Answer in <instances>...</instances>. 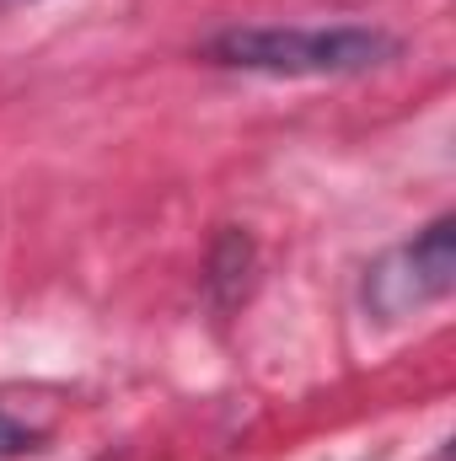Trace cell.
I'll list each match as a JSON object with an SVG mask.
<instances>
[{
	"label": "cell",
	"mask_w": 456,
	"mask_h": 461,
	"mask_svg": "<svg viewBox=\"0 0 456 461\" xmlns=\"http://www.w3.org/2000/svg\"><path fill=\"white\" fill-rule=\"evenodd\" d=\"M397 38L381 27H226L210 38V59L252 76H365L387 59H397Z\"/></svg>",
	"instance_id": "6da1fadb"
},
{
	"label": "cell",
	"mask_w": 456,
	"mask_h": 461,
	"mask_svg": "<svg viewBox=\"0 0 456 461\" xmlns=\"http://www.w3.org/2000/svg\"><path fill=\"white\" fill-rule=\"evenodd\" d=\"M451 215H441L435 226H424L414 241L392 247L370 274H365V306L387 322L424 312L430 301H441L451 290L456 274V247H451Z\"/></svg>",
	"instance_id": "7a4b0ae2"
},
{
	"label": "cell",
	"mask_w": 456,
	"mask_h": 461,
	"mask_svg": "<svg viewBox=\"0 0 456 461\" xmlns=\"http://www.w3.org/2000/svg\"><path fill=\"white\" fill-rule=\"evenodd\" d=\"M11 5H22V0H0V11H11Z\"/></svg>",
	"instance_id": "3957f363"
}]
</instances>
